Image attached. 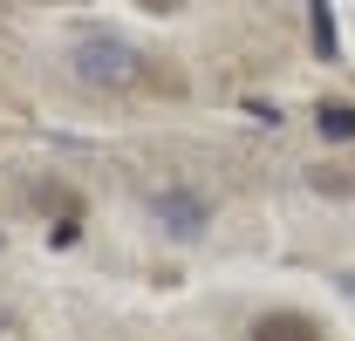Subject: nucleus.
Listing matches in <instances>:
<instances>
[{"mask_svg":"<svg viewBox=\"0 0 355 341\" xmlns=\"http://www.w3.org/2000/svg\"><path fill=\"white\" fill-rule=\"evenodd\" d=\"M76 76L96 89H130L144 82V62H137L130 42H116V35H89L83 48H76Z\"/></svg>","mask_w":355,"mask_h":341,"instance_id":"f257e3e1","label":"nucleus"},{"mask_svg":"<svg viewBox=\"0 0 355 341\" xmlns=\"http://www.w3.org/2000/svg\"><path fill=\"white\" fill-rule=\"evenodd\" d=\"M253 341H321V328H314L308 314H287L280 307V314H260L253 321Z\"/></svg>","mask_w":355,"mask_h":341,"instance_id":"f03ea898","label":"nucleus"},{"mask_svg":"<svg viewBox=\"0 0 355 341\" xmlns=\"http://www.w3.org/2000/svg\"><path fill=\"white\" fill-rule=\"evenodd\" d=\"M157 212H164V225H171L178 239H191V232H205V205H198L191 191H164V198H157Z\"/></svg>","mask_w":355,"mask_h":341,"instance_id":"7ed1b4c3","label":"nucleus"},{"mask_svg":"<svg viewBox=\"0 0 355 341\" xmlns=\"http://www.w3.org/2000/svg\"><path fill=\"white\" fill-rule=\"evenodd\" d=\"M321 137H328V143H349L355 137V110L349 103H321Z\"/></svg>","mask_w":355,"mask_h":341,"instance_id":"20e7f679","label":"nucleus"},{"mask_svg":"<svg viewBox=\"0 0 355 341\" xmlns=\"http://www.w3.org/2000/svg\"><path fill=\"white\" fill-rule=\"evenodd\" d=\"M308 28H314V55H335V14H328V0H308Z\"/></svg>","mask_w":355,"mask_h":341,"instance_id":"39448f33","label":"nucleus"},{"mask_svg":"<svg viewBox=\"0 0 355 341\" xmlns=\"http://www.w3.org/2000/svg\"><path fill=\"white\" fill-rule=\"evenodd\" d=\"M144 7H157V14H178V7H184V0H144Z\"/></svg>","mask_w":355,"mask_h":341,"instance_id":"423d86ee","label":"nucleus"}]
</instances>
